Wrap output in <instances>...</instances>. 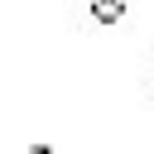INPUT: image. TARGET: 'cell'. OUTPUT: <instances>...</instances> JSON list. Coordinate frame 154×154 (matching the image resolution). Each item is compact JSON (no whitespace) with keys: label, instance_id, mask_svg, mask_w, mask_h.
Masks as SVG:
<instances>
[{"label":"cell","instance_id":"cell-1","mask_svg":"<svg viewBox=\"0 0 154 154\" xmlns=\"http://www.w3.org/2000/svg\"><path fill=\"white\" fill-rule=\"evenodd\" d=\"M120 14H125V10H120V0H96V19H101V24H116Z\"/></svg>","mask_w":154,"mask_h":154}]
</instances>
